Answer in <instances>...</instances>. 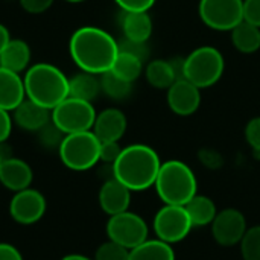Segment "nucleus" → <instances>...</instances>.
Wrapping results in <instances>:
<instances>
[{
	"mask_svg": "<svg viewBox=\"0 0 260 260\" xmlns=\"http://www.w3.org/2000/svg\"><path fill=\"white\" fill-rule=\"evenodd\" d=\"M69 52L82 72L102 75L111 70L119 53V44L107 30L96 26H82L70 37Z\"/></svg>",
	"mask_w": 260,
	"mask_h": 260,
	"instance_id": "f257e3e1",
	"label": "nucleus"
},
{
	"mask_svg": "<svg viewBox=\"0 0 260 260\" xmlns=\"http://www.w3.org/2000/svg\"><path fill=\"white\" fill-rule=\"evenodd\" d=\"M161 161L148 145L134 143L122 149L113 165V175L131 192H142L155 184Z\"/></svg>",
	"mask_w": 260,
	"mask_h": 260,
	"instance_id": "f03ea898",
	"label": "nucleus"
},
{
	"mask_svg": "<svg viewBox=\"0 0 260 260\" xmlns=\"http://www.w3.org/2000/svg\"><path fill=\"white\" fill-rule=\"evenodd\" d=\"M23 81L26 98L50 111L69 98V78L53 64H34L26 70Z\"/></svg>",
	"mask_w": 260,
	"mask_h": 260,
	"instance_id": "7ed1b4c3",
	"label": "nucleus"
},
{
	"mask_svg": "<svg viewBox=\"0 0 260 260\" xmlns=\"http://www.w3.org/2000/svg\"><path fill=\"white\" fill-rule=\"evenodd\" d=\"M154 187L165 204L186 206L197 195L198 181L184 161L168 160L161 163Z\"/></svg>",
	"mask_w": 260,
	"mask_h": 260,
	"instance_id": "20e7f679",
	"label": "nucleus"
},
{
	"mask_svg": "<svg viewBox=\"0 0 260 260\" xmlns=\"http://www.w3.org/2000/svg\"><path fill=\"white\" fill-rule=\"evenodd\" d=\"M225 61L222 53L213 46H201L184 58L183 78L200 90L215 85L224 75Z\"/></svg>",
	"mask_w": 260,
	"mask_h": 260,
	"instance_id": "39448f33",
	"label": "nucleus"
},
{
	"mask_svg": "<svg viewBox=\"0 0 260 260\" xmlns=\"http://www.w3.org/2000/svg\"><path fill=\"white\" fill-rule=\"evenodd\" d=\"M101 140L93 131L66 134L58 148L62 165L75 172H84L99 163Z\"/></svg>",
	"mask_w": 260,
	"mask_h": 260,
	"instance_id": "423d86ee",
	"label": "nucleus"
},
{
	"mask_svg": "<svg viewBox=\"0 0 260 260\" xmlns=\"http://www.w3.org/2000/svg\"><path fill=\"white\" fill-rule=\"evenodd\" d=\"M96 120V110L91 102L67 98L52 110V122L64 133L75 134L91 131Z\"/></svg>",
	"mask_w": 260,
	"mask_h": 260,
	"instance_id": "0eeeda50",
	"label": "nucleus"
},
{
	"mask_svg": "<svg viewBox=\"0 0 260 260\" xmlns=\"http://www.w3.org/2000/svg\"><path fill=\"white\" fill-rule=\"evenodd\" d=\"M105 232L110 241H114L128 250H133L149 239V227L146 221L129 210L108 216Z\"/></svg>",
	"mask_w": 260,
	"mask_h": 260,
	"instance_id": "6e6552de",
	"label": "nucleus"
},
{
	"mask_svg": "<svg viewBox=\"0 0 260 260\" xmlns=\"http://www.w3.org/2000/svg\"><path fill=\"white\" fill-rule=\"evenodd\" d=\"M152 229L157 239L172 245L184 241L193 225L184 206L165 204L154 216Z\"/></svg>",
	"mask_w": 260,
	"mask_h": 260,
	"instance_id": "1a4fd4ad",
	"label": "nucleus"
},
{
	"mask_svg": "<svg viewBox=\"0 0 260 260\" xmlns=\"http://www.w3.org/2000/svg\"><path fill=\"white\" fill-rule=\"evenodd\" d=\"M198 14L213 30H232L244 20V0H200Z\"/></svg>",
	"mask_w": 260,
	"mask_h": 260,
	"instance_id": "9d476101",
	"label": "nucleus"
},
{
	"mask_svg": "<svg viewBox=\"0 0 260 260\" xmlns=\"http://www.w3.org/2000/svg\"><path fill=\"white\" fill-rule=\"evenodd\" d=\"M47 201L37 189H24L15 192L9 203V216L20 225L37 224L46 213Z\"/></svg>",
	"mask_w": 260,
	"mask_h": 260,
	"instance_id": "9b49d317",
	"label": "nucleus"
},
{
	"mask_svg": "<svg viewBox=\"0 0 260 260\" xmlns=\"http://www.w3.org/2000/svg\"><path fill=\"white\" fill-rule=\"evenodd\" d=\"M212 225V236L221 247L239 245L248 225L244 213L238 209H224L216 213Z\"/></svg>",
	"mask_w": 260,
	"mask_h": 260,
	"instance_id": "f8f14e48",
	"label": "nucleus"
},
{
	"mask_svg": "<svg viewBox=\"0 0 260 260\" xmlns=\"http://www.w3.org/2000/svg\"><path fill=\"white\" fill-rule=\"evenodd\" d=\"M168 105L178 116H192L201 105V90L186 78H180L168 88Z\"/></svg>",
	"mask_w": 260,
	"mask_h": 260,
	"instance_id": "ddd939ff",
	"label": "nucleus"
},
{
	"mask_svg": "<svg viewBox=\"0 0 260 260\" xmlns=\"http://www.w3.org/2000/svg\"><path fill=\"white\" fill-rule=\"evenodd\" d=\"M34 181L32 168L21 158L8 157L0 163V184L9 192H20L29 189Z\"/></svg>",
	"mask_w": 260,
	"mask_h": 260,
	"instance_id": "4468645a",
	"label": "nucleus"
},
{
	"mask_svg": "<svg viewBox=\"0 0 260 260\" xmlns=\"http://www.w3.org/2000/svg\"><path fill=\"white\" fill-rule=\"evenodd\" d=\"M102 212L108 216L126 212L131 204V190L116 178L105 180L98 195Z\"/></svg>",
	"mask_w": 260,
	"mask_h": 260,
	"instance_id": "2eb2a0df",
	"label": "nucleus"
},
{
	"mask_svg": "<svg viewBox=\"0 0 260 260\" xmlns=\"http://www.w3.org/2000/svg\"><path fill=\"white\" fill-rule=\"evenodd\" d=\"M128 126L126 116L117 108H105L96 114L91 131L101 142H119Z\"/></svg>",
	"mask_w": 260,
	"mask_h": 260,
	"instance_id": "dca6fc26",
	"label": "nucleus"
},
{
	"mask_svg": "<svg viewBox=\"0 0 260 260\" xmlns=\"http://www.w3.org/2000/svg\"><path fill=\"white\" fill-rule=\"evenodd\" d=\"M50 119H52L50 110L32 102L27 98L12 111L14 123L18 128L29 133H38Z\"/></svg>",
	"mask_w": 260,
	"mask_h": 260,
	"instance_id": "f3484780",
	"label": "nucleus"
},
{
	"mask_svg": "<svg viewBox=\"0 0 260 260\" xmlns=\"http://www.w3.org/2000/svg\"><path fill=\"white\" fill-rule=\"evenodd\" d=\"M24 99L26 90L21 73L0 67V108L12 113Z\"/></svg>",
	"mask_w": 260,
	"mask_h": 260,
	"instance_id": "a211bd4d",
	"label": "nucleus"
},
{
	"mask_svg": "<svg viewBox=\"0 0 260 260\" xmlns=\"http://www.w3.org/2000/svg\"><path fill=\"white\" fill-rule=\"evenodd\" d=\"M120 27L123 38L139 43H148L152 35V18L148 12H126L122 11Z\"/></svg>",
	"mask_w": 260,
	"mask_h": 260,
	"instance_id": "6ab92c4d",
	"label": "nucleus"
},
{
	"mask_svg": "<svg viewBox=\"0 0 260 260\" xmlns=\"http://www.w3.org/2000/svg\"><path fill=\"white\" fill-rule=\"evenodd\" d=\"M30 62V47L20 38H11L5 50L0 53V67L23 73Z\"/></svg>",
	"mask_w": 260,
	"mask_h": 260,
	"instance_id": "aec40b11",
	"label": "nucleus"
},
{
	"mask_svg": "<svg viewBox=\"0 0 260 260\" xmlns=\"http://www.w3.org/2000/svg\"><path fill=\"white\" fill-rule=\"evenodd\" d=\"M101 91L102 88H101L99 75H93V73L81 70L75 76L69 78V96L70 98L93 102L99 96Z\"/></svg>",
	"mask_w": 260,
	"mask_h": 260,
	"instance_id": "412c9836",
	"label": "nucleus"
},
{
	"mask_svg": "<svg viewBox=\"0 0 260 260\" xmlns=\"http://www.w3.org/2000/svg\"><path fill=\"white\" fill-rule=\"evenodd\" d=\"M232 44L241 53H256L260 49V27L242 20L230 30Z\"/></svg>",
	"mask_w": 260,
	"mask_h": 260,
	"instance_id": "4be33fe9",
	"label": "nucleus"
},
{
	"mask_svg": "<svg viewBox=\"0 0 260 260\" xmlns=\"http://www.w3.org/2000/svg\"><path fill=\"white\" fill-rule=\"evenodd\" d=\"M145 76L151 87L157 90H168L177 79L174 66L168 59H152L145 67Z\"/></svg>",
	"mask_w": 260,
	"mask_h": 260,
	"instance_id": "5701e85b",
	"label": "nucleus"
},
{
	"mask_svg": "<svg viewBox=\"0 0 260 260\" xmlns=\"http://www.w3.org/2000/svg\"><path fill=\"white\" fill-rule=\"evenodd\" d=\"M186 210L190 216L192 225L195 227H206L210 225L218 213L216 206L212 198L206 195H195L186 206Z\"/></svg>",
	"mask_w": 260,
	"mask_h": 260,
	"instance_id": "b1692460",
	"label": "nucleus"
},
{
	"mask_svg": "<svg viewBox=\"0 0 260 260\" xmlns=\"http://www.w3.org/2000/svg\"><path fill=\"white\" fill-rule=\"evenodd\" d=\"M128 260H175V253L169 244L155 238L129 250Z\"/></svg>",
	"mask_w": 260,
	"mask_h": 260,
	"instance_id": "393cba45",
	"label": "nucleus"
},
{
	"mask_svg": "<svg viewBox=\"0 0 260 260\" xmlns=\"http://www.w3.org/2000/svg\"><path fill=\"white\" fill-rule=\"evenodd\" d=\"M143 66H145V62L140 58H137L128 52L119 50L116 61L111 67V72L116 76H119L120 79L134 84V81H137L140 78V75L143 73Z\"/></svg>",
	"mask_w": 260,
	"mask_h": 260,
	"instance_id": "a878e982",
	"label": "nucleus"
},
{
	"mask_svg": "<svg viewBox=\"0 0 260 260\" xmlns=\"http://www.w3.org/2000/svg\"><path fill=\"white\" fill-rule=\"evenodd\" d=\"M99 79L102 91L113 101H123L129 98V94L133 93V84L120 79L111 70L99 75Z\"/></svg>",
	"mask_w": 260,
	"mask_h": 260,
	"instance_id": "bb28decb",
	"label": "nucleus"
},
{
	"mask_svg": "<svg viewBox=\"0 0 260 260\" xmlns=\"http://www.w3.org/2000/svg\"><path fill=\"white\" fill-rule=\"evenodd\" d=\"M239 245L242 259L260 260V225L250 227Z\"/></svg>",
	"mask_w": 260,
	"mask_h": 260,
	"instance_id": "cd10ccee",
	"label": "nucleus"
},
{
	"mask_svg": "<svg viewBox=\"0 0 260 260\" xmlns=\"http://www.w3.org/2000/svg\"><path fill=\"white\" fill-rule=\"evenodd\" d=\"M128 256H129L128 248L108 239L107 242L101 244L96 248L93 260H128Z\"/></svg>",
	"mask_w": 260,
	"mask_h": 260,
	"instance_id": "c85d7f7f",
	"label": "nucleus"
},
{
	"mask_svg": "<svg viewBox=\"0 0 260 260\" xmlns=\"http://www.w3.org/2000/svg\"><path fill=\"white\" fill-rule=\"evenodd\" d=\"M37 134H38V140H40L41 146H44L47 149H58L66 137V134L52 122V119Z\"/></svg>",
	"mask_w": 260,
	"mask_h": 260,
	"instance_id": "c756f323",
	"label": "nucleus"
},
{
	"mask_svg": "<svg viewBox=\"0 0 260 260\" xmlns=\"http://www.w3.org/2000/svg\"><path fill=\"white\" fill-rule=\"evenodd\" d=\"M117 44H119L120 52H128V53L140 58L143 62L148 61V58H149V46H148V43H139V41H131V40L123 38L122 41H117Z\"/></svg>",
	"mask_w": 260,
	"mask_h": 260,
	"instance_id": "7c9ffc66",
	"label": "nucleus"
},
{
	"mask_svg": "<svg viewBox=\"0 0 260 260\" xmlns=\"http://www.w3.org/2000/svg\"><path fill=\"white\" fill-rule=\"evenodd\" d=\"M123 148H120L119 142H101V152H99V161L105 165H114V161L119 158Z\"/></svg>",
	"mask_w": 260,
	"mask_h": 260,
	"instance_id": "2f4dec72",
	"label": "nucleus"
},
{
	"mask_svg": "<svg viewBox=\"0 0 260 260\" xmlns=\"http://www.w3.org/2000/svg\"><path fill=\"white\" fill-rule=\"evenodd\" d=\"M245 140L247 143L260 154V116L253 117L245 126Z\"/></svg>",
	"mask_w": 260,
	"mask_h": 260,
	"instance_id": "473e14b6",
	"label": "nucleus"
},
{
	"mask_svg": "<svg viewBox=\"0 0 260 260\" xmlns=\"http://www.w3.org/2000/svg\"><path fill=\"white\" fill-rule=\"evenodd\" d=\"M116 5L126 12H148L155 0H114Z\"/></svg>",
	"mask_w": 260,
	"mask_h": 260,
	"instance_id": "72a5a7b5",
	"label": "nucleus"
},
{
	"mask_svg": "<svg viewBox=\"0 0 260 260\" xmlns=\"http://www.w3.org/2000/svg\"><path fill=\"white\" fill-rule=\"evenodd\" d=\"M244 20L260 27V0H244Z\"/></svg>",
	"mask_w": 260,
	"mask_h": 260,
	"instance_id": "f704fd0d",
	"label": "nucleus"
},
{
	"mask_svg": "<svg viewBox=\"0 0 260 260\" xmlns=\"http://www.w3.org/2000/svg\"><path fill=\"white\" fill-rule=\"evenodd\" d=\"M20 6L27 14H43L46 12L55 0H18Z\"/></svg>",
	"mask_w": 260,
	"mask_h": 260,
	"instance_id": "c9c22d12",
	"label": "nucleus"
},
{
	"mask_svg": "<svg viewBox=\"0 0 260 260\" xmlns=\"http://www.w3.org/2000/svg\"><path fill=\"white\" fill-rule=\"evenodd\" d=\"M12 126H14V120L11 111L0 108V143H6V140L11 137Z\"/></svg>",
	"mask_w": 260,
	"mask_h": 260,
	"instance_id": "e433bc0d",
	"label": "nucleus"
},
{
	"mask_svg": "<svg viewBox=\"0 0 260 260\" xmlns=\"http://www.w3.org/2000/svg\"><path fill=\"white\" fill-rule=\"evenodd\" d=\"M0 260H24L17 247L8 242H0Z\"/></svg>",
	"mask_w": 260,
	"mask_h": 260,
	"instance_id": "4c0bfd02",
	"label": "nucleus"
},
{
	"mask_svg": "<svg viewBox=\"0 0 260 260\" xmlns=\"http://www.w3.org/2000/svg\"><path fill=\"white\" fill-rule=\"evenodd\" d=\"M11 41V34H9V29L0 23V53L5 50V47L8 46V43Z\"/></svg>",
	"mask_w": 260,
	"mask_h": 260,
	"instance_id": "58836bf2",
	"label": "nucleus"
},
{
	"mask_svg": "<svg viewBox=\"0 0 260 260\" xmlns=\"http://www.w3.org/2000/svg\"><path fill=\"white\" fill-rule=\"evenodd\" d=\"M61 260H93V259H90V257H87V256H84V254L73 253V254H67V256H64Z\"/></svg>",
	"mask_w": 260,
	"mask_h": 260,
	"instance_id": "ea45409f",
	"label": "nucleus"
},
{
	"mask_svg": "<svg viewBox=\"0 0 260 260\" xmlns=\"http://www.w3.org/2000/svg\"><path fill=\"white\" fill-rule=\"evenodd\" d=\"M64 2H67V3H82L85 0H64Z\"/></svg>",
	"mask_w": 260,
	"mask_h": 260,
	"instance_id": "a19ab883",
	"label": "nucleus"
},
{
	"mask_svg": "<svg viewBox=\"0 0 260 260\" xmlns=\"http://www.w3.org/2000/svg\"><path fill=\"white\" fill-rule=\"evenodd\" d=\"M0 163H2V157H0Z\"/></svg>",
	"mask_w": 260,
	"mask_h": 260,
	"instance_id": "79ce46f5",
	"label": "nucleus"
}]
</instances>
